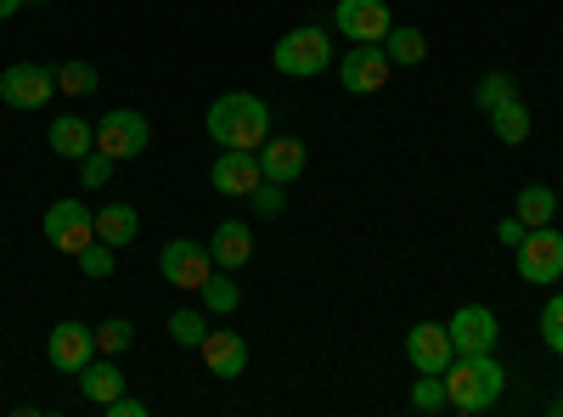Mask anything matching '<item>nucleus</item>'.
Wrapping results in <instances>:
<instances>
[{"label":"nucleus","mask_w":563,"mask_h":417,"mask_svg":"<svg viewBox=\"0 0 563 417\" xmlns=\"http://www.w3.org/2000/svg\"><path fill=\"white\" fill-rule=\"evenodd\" d=\"M411 406H417V411H451L445 373H417V384H411Z\"/></svg>","instance_id":"25"},{"label":"nucleus","mask_w":563,"mask_h":417,"mask_svg":"<svg viewBox=\"0 0 563 417\" xmlns=\"http://www.w3.org/2000/svg\"><path fill=\"white\" fill-rule=\"evenodd\" d=\"M158 271H164V283H169V288L198 294V288L209 283V276H214V254H209V243L175 238V243H164V254H158Z\"/></svg>","instance_id":"6"},{"label":"nucleus","mask_w":563,"mask_h":417,"mask_svg":"<svg viewBox=\"0 0 563 417\" xmlns=\"http://www.w3.org/2000/svg\"><path fill=\"white\" fill-rule=\"evenodd\" d=\"M276 68L288 74V79H316V74H327V63H339L333 57V40H327V29L321 23H299V29H288L276 40Z\"/></svg>","instance_id":"3"},{"label":"nucleus","mask_w":563,"mask_h":417,"mask_svg":"<svg viewBox=\"0 0 563 417\" xmlns=\"http://www.w3.org/2000/svg\"><path fill=\"white\" fill-rule=\"evenodd\" d=\"M445 333H451L456 355H485V350H496V339H501V321H496L490 305H462V310L445 321Z\"/></svg>","instance_id":"11"},{"label":"nucleus","mask_w":563,"mask_h":417,"mask_svg":"<svg viewBox=\"0 0 563 417\" xmlns=\"http://www.w3.org/2000/svg\"><path fill=\"white\" fill-rule=\"evenodd\" d=\"M265 135H271V108H265V97H254V90H225V97H214V108H209V142H214V147L260 153Z\"/></svg>","instance_id":"1"},{"label":"nucleus","mask_w":563,"mask_h":417,"mask_svg":"<svg viewBox=\"0 0 563 417\" xmlns=\"http://www.w3.org/2000/svg\"><path fill=\"white\" fill-rule=\"evenodd\" d=\"M45 355H52L57 373H79V366L97 355V328H85V321H57L52 339H45Z\"/></svg>","instance_id":"13"},{"label":"nucleus","mask_w":563,"mask_h":417,"mask_svg":"<svg viewBox=\"0 0 563 417\" xmlns=\"http://www.w3.org/2000/svg\"><path fill=\"white\" fill-rule=\"evenodd\" d=\"M113 254H119V249H113V243H102V238H97V243H85V249H79V271L90 276V283H108L113 265H119Z\"/></svg>","instance_id":"26"},{"label":"nucleus","mask_w":563,"mask_h":417,"mask_svg":"<svg viewBox=\"0 0 563 417\" xmlns=\"http://www.w3.org/2000/svg\"><path fill=\"white\" fill-rule=\"evenodd\" d=\"M135 344V328H130V316H108L102 328H97V350L102 355H124Z\"/></svg>","instance_id":"29"},{"label":"nucleus","mask_w":563,"mask_h":417,"mask_svg":"<svg viewBox=\"0 0 563 417\" xmlns=\"http://www.w3.org/2000/svg\"><path fill=\"white\" fill-rule=\"evenodd\" d=\"M198 355H203V366H209L214 378H243V366H249V344L231 333V328H209L203 344H198Z\"/></svg>","instance_id":"15"},{"label":"nucleus","mask_w":563,"mask_h":417,"mask_svg":"<svg viewBox=\"0 0 563 417\" xmlns=\"http://www.w3.org/2000/svg\"><path fill=\"white\" fill-rule=\"evenodd\" d=\"M333 29H339V34H350L355 45H384V40H389V29H395V12L384 7V0H339Z\"/></svg>","instance_id":"10"},{"label":"nucleus","mask_w":563,"mask_h":417,"mask_svg":"<svg viewBox=\"0 0 563 417\" xmlns=\"http://www.w3.org/2000/svg\"><path fill=\"white\" fill-rule=\"evenodd\" d=\"M384 52H389V63H395V68H417V63H429V34L395 23V29H389V40H384Z\"/></svg>","instance_id":"22"},{"label":"nucleus","mask_w":563,"mask_h":417,"mask_svg":"<svg viewBox=\"0 0 563 417\" xmlns=\"http://www.w3.org/2000/svg\"><path fill=\"white\" fill-rule=\"evenodd\" d=\"M507 389V373H501V361L485 350V355H451L445 366V395H451V411L462 417H479L501 400Z\"/></svg>","instance_id":"2"},{"label":"nucleus","mask_w":563,"mask_h":417,"mask_svg":"<svg viewBox=\"0 0 563 417\" xmlns=\"http://www.w3.org/2000/svg\"><path fill=\"white\" fill-rule=\"evenodd\" d=\"M79 395H85L90 406H108V400H119V395H124V373H119V366H113L108 355H102V361L90 355V361L79 366Z\"/></svg>","instance_id":"18"},{"label":"nucleus","mask_w":563,"mask_h":417,"mask_svg":"<svg viewBox=\"0 0 563 417\" xmlns=\"http://www.w3.org/2000/svg\"><path fill=\"white\" fill-rule=\"evenodd\" d=\"M507 97H519V79H512V74H501V68H496V74H485V79H479V108H485V113H490L496 102H507Z\"/></svg>","instance_id":"31"},{"label":"nucleus","mask_w":563,"mask_h":417,"mask_svg":"<svg viewBox=\"0 0 563 417\" xmlns=\"http://www.w3.org/2000/svg\"><path fill=\"white\" fill-rule=\"evenodd\" d=\"M198 299H203V310L231 316V310H238V299H243V288H238V271H214L209 283L198 288Z\"/></svg>","instance_id":"23"},{"label":"nucleus","mask_w":563,"mask_h":417,"mask_svg":"<svg viewBox=\"0 0 563 417\" xmlns=\"http://www.w3.org/2000/svg\"><path fill=\"white\" fill-rule=\"evenodd\" d=\"M52 90H57V68H45V63H12L7 74H0V102L18 108V113L45 108Z\"/></svg>","instance_id":"8"},{"label":"nucleus","mask_w":563,"mask_h":417,"mask_svg":"<svg viewBox=\"0 0 563 417\" xmlns=\"http://www.w3.org/2000/svg\"><path fill=\"white\" fill-rule=\"evenodd\" d=\"M147 142H153V124H147V113H135V108H108L102 124H97V153H108L113 164L141 158Z\"/></svg>","instance_id":"5"},{"label":"nucleus","mask_w":563,"mask_h":417,"mask_svg":"<svg viewBox=\"0 0 563 417\" xmlns=\"http://www.w3.org/2000/svg\"><path fill=\"white\" fill-rule=\"evenodd\" d=\"M406 355H411L417 373H445L451 355H456V344H451V333H445V321H417V328L406 333Z\"/></svg>","instance_id":"14"},{"label":"nucleus","mask_w":563,"mask_h":417,"mask_svg":"<svg viewBox=\"0 0 563 417\" xmlns=\"http://www.w3.org/2000/svg\"><path fill=\"white\" fill-rule=\"evenodd\" d=\"M485 119H490V130H496V142H507V147H525V142H530V108H525L519 97L496 102Z\"/></svg>","instance_id":"20"},{"label":"nucleus","mask_w":563,"mask_h":417,"mask_svg":"<svg viewBox=\"0 0 563 417\" xmlns=\"http://www.w3.org/2000/svg\"><path fill=\"white\" fill-rule=\"evenodd\" d=\"M260 175L282 180V187L299 180L305 175V142H299V135H265V142H260Z\"/></svg>","instance_id":"16"},{"label":"nucleus","mask_w":563,"mask_h":417,"mask_svg":"<svg viewBox=\"0 0 563 417\" xmlns=\"http://www.w3.org/2000/svg\"><path fill=\"white\" fill-rule=\"evenodd\" d=\"M333 68H339V85L350 90V97H378V90L389 85V74H395L384 45H355V52L339 57Z\"/></svg>","instance_id":"9"},{"label":"nucleus","mask_w":563,"mask_h":417,"mask_svg":"<svg viewBox=\"0 0 563 417\" xmlns=\"http://www.w3.org/2000/svg\"><path fill=\"white\" fill-rule=\"evenodd\" d=\"M558 283H563V276H558Z\"/></svg>","instance_id":"38"},{"label":"nucleus","mask_w":563,"mask_h":417,"mask_svg":"<svg viewBox=\"0 0 563 417\" xmlns=\"http://www.w3.org/2000/svg\"><path fill=\"white\" fill-rule=\"evenodd\" d=\"M45 243H52L57 254L79 260L85 243H97V209L79 204V198H57L52 209H45Z\"/></svg>","instance_id":"4"},{"label":"nucleus","mask_w":563,"mask_h":417,"mask_svg":"<svg viewBox=\"0 0 563 417\" xmlns=\"http://www.w3.org/2000/svg\"><path fill=\"white\" fill-rule=\"evenodd\" d=\"M97 85H102V74L90 68V63H63L57 68V90H63V97H90Z\"/></svg>","instance_id":"28"},{"label":"nucleus","mask_w":563,"mask_h":417,"mask_svg":"<svg viewBox=\"0 0 563 417\" xmlns=\"http://www.w3.org/2000/svg\"><path fill=\"white\" fill-rule=\"evenodd\" d=\"M45 142H52L57 158H74V164H79L90 147H97V124H85L79 113H63V119L52 124V135H45Z\"/></svg>","instance_id":"19"},{"label":"nucleus","mask_w":563,"mask_h":417,"mask_svg":"<svg viewBox=\"0 0 563 417\" xmlns=\"http://www.w3.org/2000/svg\"><path fill=\"white\" fill-rule=\"evenodd\" d=\"M209 180H214V193H225V198H254V187L265 180V175H260V153L220 147V158H214Z\"/></svg>","instance_id":"12"},{"label":"nucleus","mask_w":563,"mask_h":417,"mask_svg":"<svg viewBox=\"0 0 563 417\" xmlns=\"http://www.w3.org/2000/svg\"><path fill=\"white\" fill-rule=\"evenodd\" d=\"M541 339H547L552 355H563V294H552L547 310H541Z\"/></svg>","instance_id":"32"},{"label":"nucleus","mask_w":563,"mask_h":417,"mask_svg":"<svg viewBox=\"0 0 563 417\" xmlns=\"http://www.w3.org/2000/svg\"><path fill=\"white\" fill-rule=\"evenodd\" d=\"M135 231H141V215H135L130 204H102V209H97V238H102V243L124 249V243H135Z\"/></svg>","instance_id":"21"},{"label":"nucleus","mask_w":563,"mask_h":417,"mask_svg":"<svg viewBox=\"0 0 563 417\" xmlns=\"http://www.w3.org/2000/svg\"><path fill=\"white\" fill-rule=\"evenodd\" d=\"M512 215H519L530 231L536 226H552V215H558V198H552V187H541V180H530V187L519 193V209H512Z\"/></svg>","instance_id":"24"},{"label":"nucleus","mask_w":563,"mask_h":417,"mask_svg":"<svg viewBox=\"0 0 563 417\" xmlns=\"http://www.w3.org/2000/svg\"><path fill=\"white\" fill-rule=\"evenodd\" d=\"M496 238H501V243H507V249H519V243H525V238H530V226H525V220H519V215H507V220H501V226H496Z\"/></svg>","instance_id":"34"},{"label":"nucleus","mask_w":563,"mask_h":417,"mask_svg":"<svg viewBox=\"0 0 563 417\" xmlns=\"http://www.w3.org/2000/svg\"><path fill=\"white\" fill-rule=\"evenodd\" d=\"M552 417H563V395H558V400H552Z\"/></svg>","instance_id":"37"},{"label":"nucleus","mask_w":563,"mask_h":417,"mask_svg":"<svg viewBox=\"0 0 563 417\" xmlns=\"http://www.w3.org/2000/svg\"><path fill=\"white\" fill-rule=\"evenodd\" d=\"M102 411H108V417H141V411H147V400H135V395H119V400H108Z\"/></svg>","instance_id":"35"},{"label":"nucleus","mask_w":563,"mask_h":417,"mask_svg":"<svg viewBox=\"0 0 563 417\" xmlns=\"http://www.w3.org/2000/svg\"><path fill=\"white\" fill-rule=\"evenodd\" d=\"M282 204H288V198H282V180H260V187H254V209L260 215H282Z\"/></svg>","instance_id":"33"},{"label":"nucleus","mask_w":563,"mask_h":417,"mask_svg":"<svg viewBox=\"0 0 563 417\" xmlns=\"http://www.w3.org/2000/svg\"><path fill=\"white\" fill-rule=\"evenodd\" d=\"M512 254H519V276H525V283L552 288L558 276H563V231H558V226H536Z\"/></svg>","instance_id":"7"},{"label":"nucleus","mask_w":563,"mask_h":417,"mask_svg":"<svg viewBox=\"0 0 563 417\" xmlns=\"http://www.w3.org/2000/svg\"><path fill=\"white\" fill-rule=\"evenodd\" d=\"M203 333H209L203 310H175V316H169V339H175L180 350H198V344H203Z\"/></svg>","instance_id":"27"},{"label":"nucleus","mask_w":563,"mask_h":417,"mask_svg":"<svg viewBox=\"0 0 563 417\" xmlns=\"http://www.w3.org/2000/svg\"><path fill=\"white\" fill-rule=\"evenodd\" d=\"M113 169H119V164H113L108 153H97V147H90V153L79 158V187H85V193H97V187H108V180H113Z\"/></svg>","instance_id":"30"},{"label":"nucleus","mask_w":563,"mask_h":417,"mask_svg":"<svg viewBox=\"0 0 563 417\" xmlns=\"http://www.w3.org/2000/svg\"><path fill=\"white\" fill-rule=\"evenodd\" d=\"M18 7H23V0H0V18H12Z\"/></svg>","instance_id":"36"},{"label":"nucleus","mask_w":563,"mask_h":417,"mask_svg":"<svg viewBox=\"0 0 563 417\" xmlns=\"http://www.w3.org/2000/svg\"><path fill=\"white\" fill-rule=\"evenodd\" d=\"M209 254H214V271H243L254 254V231L243 220H220L209 238Z\"/></svg>","instance_id":"17"}]
</instances>
